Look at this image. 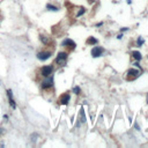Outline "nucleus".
Returning <instances> with one entry per match:
<instances>
[{"mask_svg": "<svg viewBox=\"0 0 148 148\" xmlns=\"http://www.w3.org/2000/svg\"><path fill=\"white\" fill-rule=\"evenodd\" d=\"M67 58H68V53L67 52H59L58 56L56 58V63L58 64L59 66H65L66 63H67Z\"/></svg>", "mask_w": 148, "mask_h": 148, "instance_id": "obj_1", "label": "nucleus"}, {"mask_svg": "<svg viewBox=\"0 0 148 148\" xmlns=\"http://www.w3.org/2000/svg\"><path fill=\"white\" fill-rule=\"evenodd\" d=\"M139 75H140V71H139V69L130 68L129 71H127V73H126V79L129 81H132L134 79H137Z\"/></svg>", "mask_w": 148, "mask_h": 148, "instance_id": "obj_2", "label": "nucleus"}, {"mask_svg": "<svg viewBox=\"0 0 148 148\" xmlns=\"http://www.w3.org/2000/svg\"><path fill=\"white\" fill-rule=\"evenodd\" d=\"M52 72H53V66L52 65H46V66H43V67L40 68V74L44 78L50 76Z\"/></svg>", "mask_w": 148, "mask_h": 148, "instance_id": "obj_3", "label": "nucleus"}, {"mask_svg": "<svg viewBox=\"0 0 148 148\" xmlns=\"http://www.w3.org/2000/svg\"><path fill=\"white\" fill-rule=\"evenodd\" d=\"M53 86V78H50V76H46V79L44 81H42V83H40V87H42V89H49L51 88V87Z\"/></svg>", "mask_w": 148, "mask_h": 148, "instance_id": "obj_4", "label": "nucleus"}, {"mask_svg": "<svg viewBox=\"0 0 148 148\" xmlns=\"http://www.w3.org/2000/svg\"><path fill=\"white\" fill-rule=\"evenodd\" d=\"M50 57H51V51H42V52H38V53H37V59L42 60V62L49 59Z\"/></svg>", "mask_w": 148, "mask_h": 148, "instance_id": "obj_5", "label": "nucleus"}, {"mask_svg": "<svg viewBox=\"0 0 148 148\" xmlns=\"http://www.w3.org/2000/svg\"><path fill=\"white\" fill-rule=\"evenodd\" d=\"M103 52H104L103 48H101V46H95V48H93V50H91V56L94 58L101 57L103 54Z\"/></svg>", "mask_w": 148, "mask_h": 148, "instance_id": "obj_6", "label": "nucleus"}, {"mask_svg": "<svg viewBox=\"0 0 148 148\" xmlns=\"http://www.w3.org/2000/svg\"><path fill=\"white\" fill-rule=\"evenodd\" d=\"M62 46H64V48H67V49H71V50H74L75 46H76V44H75V43H74L72 39L66 38V39L62 43Z\"/></svg>", "mask_w": 148, "mask_h": 148, "instance_id": "obj_7", "label": "nucleus"}, {"mask_svg": "<svg viewBox=\"0 0 148 148\" xmlns=\"http://www.w3.org/2000/svg\"><path fill=\"white\" fill-rule=\"evenodd\" d=\"M69 101H71L69 94H63L62 96L59 97V104H62V105H67Z\"/></svg>", "mask_w": 148, "mask_h": 148, "instance_id": "obj_8", "label": "nucleus"}, {"mask_svg": "<svg viewBox=\"0 0 148 148\" xmlns=\"http://www.w3.org/2000/svg\"><path fill=\"white\" fill-rule=\"evenodd\" d=\"M7 96H8V100H9L11 106L13 109H16V103H15V101H14V98H13V93H12L11 89H8L7 90Z\"/></svg>", "mask_w": 148, "mask_h": 148, "instance_id": "obj_9", "label": "nucleus"}, {"mask_svg": "<svg viewBox=\"0 0 148 148\" xmlns=\"http://www.w3.org/2000/svg\"><path fill=\"white\" fill-rule=\"evenodd\" d=\"M39 39H40V42H42L44 45H49V44L51 43L50 38H48V37L44 36V35H40V36H39Z\"/></svg>", "mask_w": 148, "mask_h": 148, "instance_id": "obj_10", "label": "nucleus"}, {"mask_svg": "<svg viewBox=\"0 0 148 148\" xmlns=\"http://www.w3.org/2000/svg\"><path fill=\"white\" fill-rule=\"evenodd\" d=\"M132 57L134 58L137 62H140V60L142 59V56H141V53H140L139 51H133V52H132Z\"/></svg>", "mask_w": 148, "mask_h": 148, "instance_id": "obj_11", "label": "nucleus"}, {"mask_svg": "<svg viewBox=\"0 0 148 148\" xmlns=\"http://www.w3.org/2000/svg\"><path fill=\"white\" fill-rule=\"evenodd\" d=\"M97 42H98V40L95 38V37H88V39H87L86 43H87L88 45H96Z\"/></svg>", "mask_w": 148, "mask_h": 148, "instance_id": "obj_12", "label": "nucleus"}, {"mask_svg": "<svg viewBox=\"0 0 148 148\" xmlns=\"http://www.w3.org/2000/svg\"><path fill=\"white\" fill-rule=\"evenodd\" d=\"M46 9L52 11V12H57L59 8H58L57 6H53V5H51V4H48V5H46Z\"/></svg>", "mask_w": 148, "mask_h": 148, "instance_id": "obj_13", "label": "nucleus"}, {"mask_svg": "<svg viewBox=\"0 0 148 148\" xmlns=\"http://www.w3.org/2000/svg\"><path fill=\"white\" fill-rule=\"evenodd\" d=\"M80 116H81V121H82V123H85V121H86V115H85L83 109L80 110Z\"/></svg>", "mask_w": 148, "mask_h": 148, "instance_id": "obj_14", "label": "nucleus"}, {"mask_svg": "<svg viewBox=\"0 0 148 148\" xmlns=\"http://www.w3.org/2000/svg\"><path fill=\"white\" fill-rule=\"evenodd\" d=\"M85 12H86V9L83 7H81L80 8V11H78V13H76V17H79V16H81V15H83V14H85Z\"/></svg>", "mask_w": 148, "mask_h": 148, "instance_id": "obj_15", "label": "nucleus"}, {"mask_svg": "<svg viewBox=\"0 0 148 148\" xmlns=\"http://www.w3.org/2000/svg\"><path fill=\"white\" fill-rule=\"evenodd\" d=\"M73 93H74V94H76V95H79L80 93H81V88H80L79 86H75L74 88H73Z\"/></svg>", "mask_w": 148, "mask_h": 148, "instance_id": "obj_16", "label": "nucleus"}, {"mask_svg": "<svg viewBox=\"0 0 148 148\" xmlns=\"http://www.w3.org/2000/svg\"><path fill=\"white\" fill-rule=\"evenodd\" d=\"M144 43H145V40H144L142 37H139L138 40H137V45H138V46H141V45L144 44Z\"/></svg>", "mask_w": 148, "mask_h": 148, "instance_id": "obj_17", "label": "nucleus"}, {"mask_svg": "<svg viewBox=\"0 0 148 148\" xmlns=\"http://www.w3.org/2000/svg\"><path fill=\"white\" fill-rule=\"evenodd\" d=\"M127 30H129V28H121V33H124V31H127Z\"/></svg>", "mask_w": 148, "mask_h": 148, "instance_id": "obj_18", "label": "nucleus"}, {"mask_svg": "<svg viewBox=\"0 0 148 148\" xmlns=\"http://www.w3.org/2000/svg\"><path fill=\"white\" fill-rule=\"evenodd\" d=\"M4 131H5V130H4V129H2V127H0V135H1V134H2V133H4Z\"/></svg>", "mask_w": 148, "mask_h": 148, "instance_id": "obj_19", "label": "nucleus"}, {"mask_svg": "<svg viewBox=\"0 0 148 148\" xmlns=\"http://www.w3.org/2000/svg\"><path fill=\"white\" fill-rule=\"evenodd\" d=\"M117 38H118V39H121V38H123V35H121V34H120V35H118Z\"/></svg>", "mask_w": 148, "mask_h": 148, "instance_id": "obj_20", "label": "nucleus"}, {"mask_svg": "<svg viewBox=\"0 0 148 148\" xmlns=\"http://www.w3.org/2000/svg\"><path fill=\"white\" fill-rule=\"evenodd\" d=\"M101 25H103V23H102V22H100V23H98V24L96 25V27H101Z\"/></svg>", "mask_w": 148, "mask_h": 148, "instance_id": "obj_21", "label": "nucleus"}, {"mask_svg": "<svg viewBox=\"0 0 148 148\" xmlns=\"http://www.w3.org/2000/svg\"><path fill=\"white\" fill-rule=\"evenodd\" d=\"M146 102H147V104H148V94H147V98H146Z\"/></svg>", "mask_w": 148, "mask_h": 148, "instance_id": "obj_22", "label": "nucleus"}]
</instances>
